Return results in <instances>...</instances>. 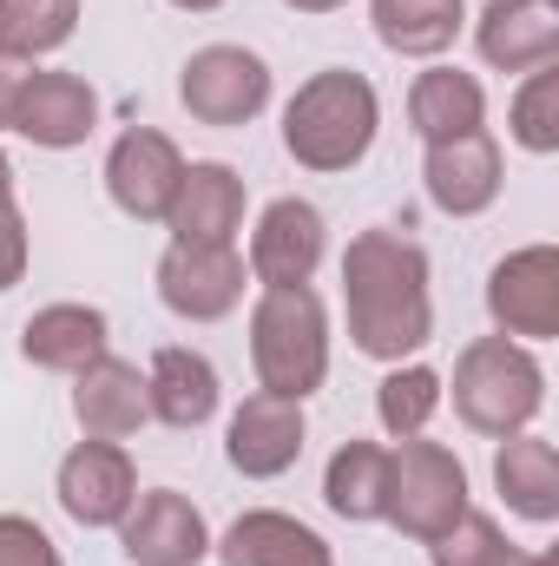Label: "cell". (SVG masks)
<instances>
[{"label": "cell", "instance_id": "cell-1", "mask_svg": "<svg viewBox=\"0 0 559 566\" xmlns=\"http://www.w3.org/2000/svg\"><path fill=\"white\" fill-rule=\"evenodd\" d=\"M342 296H349V336L376 363H402L434 336L428 303V258L402 231H362L342 258Z\"/></svg>", "mask_w": 559, "mask_h": 566}, {"label": "cell", "instance_id": "cell-2", "mask_svg": "<svg viewBox=\"0 0 559 566\" xmlns=\"http://www.w3.org/2000/svg\"><path fill=\"white\" fill-rule=\"evenodd\" d=\"M376 126H382L376 86L362 73H349V66H329V73L303 80L296 99L283 106V145L309 171H349V165H362V151L376 145Z\"/></svg>", "mask_w": 559, "mask_h": 566}, {"label": "cell", "instance_id": "cell-3", "mask_svg": "<svg viewBox=\"0 0 559 566\" xmlns=\"http://www.w3.org/2000/svg\"><path fill=\"white\" fill-rule=\"evenodd\" d=\"M251 356H257V376H264L271 396L303 402L309 389H323V376H329V316H323L309 283L257 296V310H251Z\"/></svg>", "mask_w": 559, "mask_h": 566}, {"label": "cell", "instance_id": "cell-4", "mask_svg": "<svg viewBox=\"0 0 559 566\" xmlns=\"http://www.w3.org/2000/svg\"><path fill=\"white\" fill-rule=\"evenodd\" d=\"M547 402V376L540 363L514 343V336H481L461 349L454 363V416L481 434H520Z\"/></svg>", "mask_w": 559, "mask_h": 566}, {"label": "cell", "instance_id": "cell-5", "mask_svg": "<svg viewBox=\"0 0 559 566\" xmlns=\"http://www.w3.org/2000/svg\"><path fill=\"white\" fill-rule=\"evenodd\" d=\"M461 514H467V468L441 441L409 434L389 454V514L382 521H395L409 541H441Z\"/></svg>", "mask_w": 559, "mask_h": 566}, {"label": "cell", "instance_id": "cell-6", "mask_svg": "<svg viewBox=\"0 0 559 566\" xmlns=\"http://www.w3.org/2000/svg\"><path fill=\"white\" fill-rule=\"evenodd\" d=\"M178 99L198 126H244L271 106V66L251 46H204L184 60Z\"/></svg>", "mask_w": 559, "mask_h": 566}, {"label": "cell", "instance_id": "cell-7", "mask_svg": "<svg viewBox=\"0 0 559 566\" xmlns=\"http://www.w3.org/2000/svg\"><path fill=\"white\" fill-rule=\"evenodd\" d=\"M158 296H165L171 316L218 323L244 296V258L231 244H171L158 258Z\"/></svg>", "mask_w": 559, "mask_h": 566}, {"label": "cell", "instance_id": "cell-8", "mask_svg": "<svg viewBox=\"0 0 559 566\" xmlns=\"http://www.w3.org/2000/svg\"><path fill=\"white\" fill-rule=\"evenodd\" d=\"M178 185H184V158H178V145L165 139V133H151V126H133L126 139L113 145V158H106V191L139 224H165L171 218Z\"/></svg>", "mask_w": 559, "mask_h": 566}, {"label": "cell", "instance_id": "cell-9", "mask_svg": "<svg viewBox=\"0 0 559 566\" xmlns=\"http://www.w3.org/2000/svg\"><path fill=\"white\" fill-rule=\"evenodd\" d=\"M119 547H126L133 566H198L211 554V527L178 488H151V494H139L126 507Z\"/></svg>", "mask_w": 559, "mask_h": 566}, {"label": "cell", "instance_id": "cell-10", "mask_svg": "<svg viewBox=\"0 0 559 566\" xmlns=\"http://www.w3.org/2000/svg\"><path fill=\"white\" fill-rule=\"evenodd\" d=\"M487 310L500 336H559V251L527 244L494 264L487 277Z\"/></svg>", "mask_w": 559, "mask_h": 566}, {"label": "cell", "instance_id": "cell-11", "mask_svg": "<svg viewBox=\"0 0 559 566\" xmlns=\"http://www.w3.org/2000/svg\"><path fill=\"white\" fill-rule=\"evenodd\" d=\"M133 501H139V474L119 441H80L60 461V507L80 527H119Z\"/></svg>", "mask_w": 559, "mask_h": 566}, {"label": "cell", "instance_id": "cell-12", "mask_svg": "<svg viewBox=\"0 0 559 566\" xmlns=\"http://www.w3.org/2000/svg\"><path fill=\"white\" fill-rule=\"evenodd\" d=\"M323 211L303 205V198H277L264 218H257V238H251V271L264 290H289V283H309L323 264Z\"/></svg>", "mask_w": 559, "mask_h": 566}, {"label": "cell", "instance_id": "cell-13", "mask_svg": "<svg viewBox=\"0 0 559 566\" xmlns=\"http://www.w3.org/2000/svg\"><path fill=\"white\" fill-rule=\"evenodd\" d=\"M224 454H231V468L251 474V481H271L283 468H296V454H303V402L271 396V389L244 396V409L231 416Z\"/></svg>", "mask_w": 559, "mask_h": 566}, {"label": "cell", "instance_id": "cell-14", "mask_svg": "<svg viewBox=\"0 0 559 566\" xmlns=\"http://www.w3.org/2000/svg\"><path fill=\"white\" fill-rule=\"evenodd\" d=\"M93 119H99V99H93L86 80H73V73H27L20 106H13V133L20 139L66 151V145H86Z\"/></svg>", "mask_w": 559, "mask_h": 566}, {"label": "cell", "instance_id": "cell-15", "mask_svg": "<svg viewBox=\"0 0 559 566\" xmlns=\"http://www.w3.org/2000/svg\"><path fill=\"white\" fill-rule=\"evenodd\" d=\"M428 198L447 211V218H474L500 198V145L487 133H461V139L428 145Z\"/></svg>", "mask_w": 559, "mask_h": 566}, {"label": "cell", "instance_id": "cell-16", "mask_svg": "<svg viewBox=\"0 0 559 566\" xmlns=\"http://www.w3.org/2000/svg\"><path fill=\"white\" fill-rule=\"evenodd\" d=\"M73 416L93 441H126L151 422V396H145L139 363H119V356H99L80 369V389H73Z\"/></svg>", "mask_w": 559, "mask_h": 566}, {"label": "cell", "instance_id": "cell-17", "mask_svg": "<svg viewBox=\"0 0 559 566\" xmlns=\"http://www.w3.org/2000/svg\"><path fill=\"white\" fill-rule=\"evenodd\" d=\"M165 224L178 231V244H231L244 224V178L231 165H184Z\"/></svg>", "mask_w": 559, "mask_h": 566}, {"label": "cell", "instance_id": "cell-18", "mask_svg": "<svg viewBox=\"0 0 559 566\" xmlns=\"http://www.w3.org/2000/svg\"><path fill=\"white\" fill-rule=\"evenodd\" d=\"M20 356L33 369H60V376H80L86 363L106 356V316L93 303H46L27 316L20 329Z\"/></svg>", "mask_w": 559, "mask_h": 566}, {"label": "cell", "instance_id": "cell-19", "mask_svg": "<svg viewBox=\"0 0 559 566\" xmlns=\"http://www.w3.org/2000/svg\"><path fill=\"white\" fill-rule=\"evenodd\" d=\"M559 53L553 0H494L481 13V60L500 73H534Z\"/></svg>", "mask_w": 559, "mask_h": 566}, {"label": "cell", "instance_id": "cell-20", "mask_svg": "<svg viewBox=\"0 0 559 566\" xmlns=\"http://www.w3.org/2000/svg\"><path fill=\"white\" fill-rule=\"evenodd\" d=\"M145 396H151V416L165 428H204L218 416V369L198 356V349H158L151 369H145Z\"/></svg>", "mask_w": 559, "mask_h": 566}, {"label": "cell", "instance_id": "cell-21", "mask_svg": "<svg viewBox=\"0 0 559 566\" xmlns=\"http://www.w3.org/2000/svg\"><path fill=\"white\" fill-rule=\"evenodd\" d=\"M494 488L507 494V507L520 521H553L559 514V448L540 434H507V448L494 454Z\"/></svg>", "mask_w": 559, "mask_h": 566}, {"label": "cell", "instance_id": "cell-22", "mask_svg": "<svg viewBox=\"0 0 559 566\" xmlns=\"http://www.w3.org/2000/svg\"><path fill=\"white\" fill-rule=\"evenodd\" d=\"M409 119H415V133L428 145L461 139V133H481V119H487V93H481L474 73H461V66H434V73H421L415 93H409Z\"/></svg>", "mask_w": 559, "mask_h": 566}, {"label": "cell", "instance_id": "cell-23", "mask_svg": "<svg viewBox=\"0 0 559 566\" xmlns=\"http://www.w3.org/2000/svg\"><path fill=\"white\" fill-rule=\"evenodd\" d=\"M224 566H329V547L289 514H238L224 534Z\"/></svg>", "mask_w": 559, "mask_h": 566}, {"label": "cell", "instance_id": "cell-24", "mask_svg": "<svg viewBox=\"0 0 559 566\" xmlns=\"http://www.w3.org/2000/svg\"><path fill=\"white\" fill-rule=\"evenodd\" d=\"M323 501L342 521H382L389 514V448L376 441H342L323 474Z\"/></svg>", "mask_w": 559, "mask_h": 566}, {"label": "cell", "instance_id": "cell-25", "mask_svg": "<svg viewBox=\"0 0 559 566\" xmlns=\"http://www.w3.org/2000/svg\"><path fill=\"white\" fill-rule=\"evenodd\" d=\"M461 0H376V40L389 53H409V60H434L454 46L461 33Z\"/></svg>", "mask_w": 559, "mask_h": 566}, {"label": "cell", "instance_id": "cell-26", "mask_svg": "<svg viewBox=\"0 0 559 566\" xmlns=\"http://www.w3.org/2000/svg\"><path fill=\"white\" fill-rule=\"evenodd\" d=\"M80 27V0H0V53L7 60H40L66 46Z\"/></svg>", "mask_w": 559, "mask_h": 566}, {"label": "cell", "instance_id": "cell-27", "mask_svg": "<svg viewBox=\"0 0 559 566\" xmlns=\"http://www.w3.org/2000/svg\"><path fill=\"white\" fill-rule=\"evenodd\" d=\"M434 409H441V376H434V369H421V363L389 369V376H382V389H376V416H382V428H389L395 441L421 434Z\"/></svg>", "mask_w": 559, "mask_h": 566}, {"label": "cell", "instance_id": "cell-28", "mask_svg": "<svg viewBox=\"0 0 559 566\" xmlns=\"http://www.w3.org/2000/svg\"><path fill=\"white\" fill-rule=\"evenodd\" d=\"M514 139L527 145V151H559V73H553V60L534 66V80L520 86V99H514Z\"/></svg>", "mask_w": 559, "mask_h": 566}, {"label": "cell", "instance_id": "cell-29", "mask_svg": "<svg viewBox=\"0 0 559 566\" xmlns=\"http://www.w3.org/2000/svg\"><path fill=\"white\" fill-rule=\"evenodd\" d=\"M434 547V566H500V554H507V534L487 521V514H461L441 541H428Z\"/></svg>", "mask_w": 559, "mask_h": 566}, {"label": "cell", "instance_id": "cell-30", "mask_svg": "<svg viewBox=\"0 0 559 566\" xmlns=\"http://www.w3.org/2000/svg\"><path fill=\"white\" fill-rule=\"evenodd\" d=\"M0 566H60V554L27 514H0Z\"/></svg>", "mask_w": 559, "mask_h": 566}, {"label": "cell", "instance_id": "cell-31", "mask_svg": "<svg viewBox=\"0 0 559 566\" xmlns=\"http://www.w3.org/2000/svg\"><path fill=\"white\" fill-rule=\"evenodd\" d=\"M27 271V224L20 211H0V290H13Z\"/></svg>", "mask_w": 559, "mask_h": 566}, {"label": "cell", "instance_id": "cell-32", "mask_svg": "<svg viewBox=\"0 0 559 566\" xmlns=\"http://www.w3.org/2000/svg\"><path fill=\"white\" fill-rule=\"evenodd\" d=\"M20 86H27V66L0 53V126H13V106H20Z\"/></svg>", "mask_w": 559, "mask_h": 566}, {"label": "cell", "instance_id": "cell-33", "mask_svg": "<svg viewBox=\"0 0 559 566\" xmlns=\"http://www.w3.org/2000/svg\"><path fill=\"white\" fill-rule=\"evenodd\" d=\"M500 566H559V560H553V554H520V547H507Z\"/></svg>", "mask_w": 559, "mask_h": 566}, {"label": "cell", "instance_id": "cell-34", "mask_svg": "<svg viewBox=\"0 0 559 566\" xmlns=\"http://www.w3.org/2000/svg\"><path fill=\"white\" fill-rule=\"evenodd\" d=\"M0 211H13V165H7V151H0Z\"/></svg>", "mask_w": 559, "mask_h": 566}, {"label": "cell", "instance_id": "cell-35", "mask_svg": "<svg viewBox=\"0 0 559 566\" xmlns=\"http://www.w3.org/2000/svg\"><path fill=\"white\" fill-rule=\"evenodd\" d=\"M296 13H336V7H349V0H289Z\"/></svg>", "mask_w": 559, "mask_h": 566}, {"label": "cell", "instance_id": "cell-36", "mask_svg": "<svg viewBox=\"0 0 559 566\" xmlns=\"http://www.w3.org/2000/svg\"><path fill=\"white\" fill-rule=\"evenodd\" d=\"M171 7H184V13H211V7H224V0H171Z\"/></svg>", "mask_w": 559, "mask_h": 566}]
</instances>
